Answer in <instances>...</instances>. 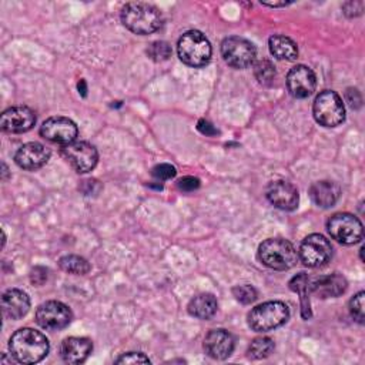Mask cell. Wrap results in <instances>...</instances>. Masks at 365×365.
Segmentation results:
<instances>
[{"mask_svg":"<svg viewBox=\"0 0 365 365\" xmlns=\"http://www.w3.org/2000/svg\"><path fill=\"white\" fill-rule=\"evenodd\" d=\"M177 187L184 192H191L200 187V180L197 177L187 175V177H182L178 180Z\"/></svg>","mask_w":365,"mask_h":365,"instance_id":"obj_33","label":"cell"},{"mask_svg":"<svg viewBox=\"0 0 365 365\" xmlns=\"http://www.w3.org/2000/svg\"><path fill=\"white\" fill-rule=\"evenodd\" d=\"M93 351V342L84 336H68L61 342L60 355L66 364H81Z\"/></svg>","mask_w":365,"mask_h":365,"instance_id":"obj_18","label":"cell"},{"mask_svg":"<svg viewBox=\"0 0 365 365\" xmlns=\"http://www.w3.org/2000/svg\"><path fill=\"white\" fill-rule=\"evenodd\" d=\"M254 76L259 84L271 86L277 76L275 66L268 58H262L254 64Z\"/></svg>","mask_w":365,"mask_h":365,"instance_id":"obj_27","label":"cell"},{"mask_svg":"<svg viewBox=\"0 0 365 365\" xmlns=\"http://www.w3.org/2000/svg\"><path fill=\"white\" fill-rule=\"evenodd\" d=\"M298 254L304 265L317 268L328 262L332 255V245L324 235L309 234L302 240Z\"/></svg>","mask_w":365,"mask_h":365,"instance_id":"obj_9","label":"cell"},{"mask_svg":"<svg viewBox=\"0 0 365 365\" xmlns=\"http://www.w3.org/2000/svg\"><path fill=\"white\" fill-rule=\"evenodd\" d=\"M73 319L71 309L60 301L43 302L36 311V322L48 331L66 328Z\"/></svg>","mask_w":365,"mask_h":365,"instance_id":"obj_11","label":"cell"},{"mask_svg":"<svg viewBox=\"0 0 365 365\" xmlns=\"http://www.w3.org/2000/svg\"><path fill=\"white\" fill-rule=\"evenodd\" d=\"M265 194L268 201L274 207L282 211H292L298 207V201H299L298 191L288 181H284V180L271 181L265 190Z\"/></svg>","mask_w":365,"mask_h":365,"instance_id":"obj_14","label":"cell"},{"mask_svg":"<svg viewBox=\"0 0 365 365\" xmlns=\"http://www.w3.org/2000/svg\"><path fill=\"white\" fill-rule=\"evenodd\" d=\"M288 307L281 301H267L248 314V327L257 332L272 331L288 321Z\"/></svg>","mask_w":365,"mask_h":365,"instance_id":"obj_5","label":"cell"},{"mask_svg":"<svg viewBox=\"0 0 365 365\" xmlns=\"http://www.w3.org/2000/svg\"><path fill=\"white\" fill-rule=\"evenodd\" d=\"M221 56L224 61L234 68H247L254 64L257 50L251 41L240 36H231L221 43Z\"/></svg>","mask_w":365,"mask_h":365,"instance_id":"obj_7","label":"cell"},{"mask_svg":"<svg viewBox=\"0 0 365 365\" xmlns=\"http://www.w3.org/2000/svg\"><path fill=\"white\" fill-rule=\"evenodd\" d=\"M60 153L77 173L91 171L98 160L96 147L87 141H73L61 145Z\"/></svg>","mask_w":365,"mask_h":365,"instance_id":"obj_10","label":"cell"},{"mask_svg":"<svg viewBox=\"0 0 365 365\" xmlns=\"http://www.w3.org/2000/svg\"><path fill=\"white\" fill-rule=\"evenodd\" d=\"M308 192L314 204H317L321 208H331L338 201L341 195V188L334 181L321 180L312 182Z\"/></svg>","mask_w":365,"mask_h":365,"instance_id":"obj_21","label":"cell"},{"mask_svg":"<svg viewBox=\"0 0 365 365\" xmlns=\"http://www.w3.org/2000/svg\"><path fill=\"white\" fill-rule=\"evenodd\" d=\"M204 351L212 359H225L234 351V336L225 329H211L204 338Z\"/></svg>","mask_w":365,"mask_h":365,"instance_id":"obj_17","label":"cell"},{"mask_svg":"<svg viewBox=\"0 0 365 365\" xmlns=\"http://www.w3.org/2000/svg\"><path fill=\"white\" fill-rule=\"evenodd\" d=\"M346 279L344 275L334 272L329 275L319 277L309 282V292L318 295L319 298H335L345 292L346 289Z\"/></svg>","mask_w":365,"mask_h":365,"instance_id":"obj_19","label":"cell"},{"mask_svg":"<svg viewBox=\"0 0 365 365\" xmlns=\"http://www.w3.org/2000/svg\"><path fill=\"white\" fill-rule=\"evenodd\" d=\"M50 150L41 143H26L14 154L16 164L23 170H37L41 168L50 158Z\"/></svg>","mask_w":365,"mask_h":365,"instance_id":"obj_16","label":"cell"},{"mask_svg":"<svg viewBox=\"0 0 365 365\" xmlns=\"http://www.w3.org/2000/svg\"><path fill=\"white\" fill-rule=\"evenodd\" d=\"M364 298H365V292L359 291L358 294H355L351 301H349V314L351 317L358 322V324H364L365 319V312H364Z\"/></svg>","mask_w":365,"mask_h":365,"instance_id":"obj_29","label":"cell"},{"mask_svg":"<svg viewBox=\"0 0 365 365\" xmlns=\"http://www.w3.org/2000/svg\"><path fill=\"white\" fill-rule=\"evenodd\" d=\"M121 21L130 31L144 36L151 34L161 27L163 14L150 3L131 1L121 9Z\"/></svg>","mask_w":365,"mask_h":365,"instance_id":"obj_2","label":"cell"},{"mask_svg":"<svg viewBox=\"0 0 365 365\" xmlns=\"http://www.w3.org/2000/svg\"><path fill=\"white\" fill-rule=\"evenodd\" d=\"M261 4L264 6H269V7H281V6H287V4H291V1H281V3H268V1H261Z\"/></svg>","mask_w":365,"mask_h":365,"instance_id":"obj_38","label":"cell"},{"mask_svg":"<svg viewBox=\"0 0 365 365\" xmlns=\"http://www.w3.org/2000/svg\"><path fill=\"white\" fill-rule=\"evenodd\" d=\"M258 258L271 269L285 271L297 264L298 251L284 238H268L259 244Z\"/></svg>","mask_w":365,"mask_h":365,"instance_id":"obj_3","label":"cell"},{"mask_svg":"<svg viewBox=\"0 0 365 365\" xmlns=\"http://www.w3.org/2000/svg\"><path fill=\"white\" fill-rule=\"evenodd\" d=\"M147 54L154 61H165L171 57V46L163 40L153 41L147 48Z\"/></svg>","mask_w":365,"mask_h":365,"instance_id":"obj_28","label":"cell"},{"mask_svg":"<svg viewBox=\"0 0 365 365\" xmlns=\"http://www.w3.org/2000/svg\"><path fill=\"white\" fill-rule=\"evenodd\" d=\"M180 60L190 67H202L211 58V44L198 30L185 31L177 43Z\"/></svg>","mask_w":365,"mask_h":365,"instance_id":"obj_4","label":"cell"},{"mask_svg":"<svg viewBox=\"0 0 365 365\" xmlns=\"http://www.w3.org/2000/svg\"><path fill=\"white\" fill-rule=\"evenodd\" d=\"M345 98H346V103L352 108H359L361 104H362V97H361V94H359V91L356 88H346Z\"/></svg>","mask_w":365,"mask_h":365,"instance_id":"obj_36","label":"cell"},{"mask_svg":"<svg viewBox=\"0 0 365 365\" xmlns=\"http://www.w3.org/2000/svg\"><path fill=\"white\" fill-rule=\"evenodd\" d=\"M151 174L154 178L157 180H170L173 177H175L177 171H175V167L171 165V164H167V163H163V164H157L153 170H151Z\"/></svg>","mask_w":365,"mask_h":365,"instance_id":"obj_31","label":"cell"},{"mask_svg":"<svg viewBox=\"0 0 365 365\" xmlns=\"http://www.w3.org/2000/svg\"><path fill=\"white\" fill-rule=\"evenodd\" d=\"M312 114L315 121L324 127L339 125L345 120L342 98L334 90L321 91L314 100Z\"/></svg>","mask_w":365,"mask_h":365,"instance_id":"obj_6","label":"cell"},{"mask_svg":"<svg viewBox=\"0 0 365 365\" xmlns=\"http://www.w3.org/2000/svg\"><path fill=\"white\" fill-rule=\"evenodd\" d=\"M232 295L241 304H251L257 299V289L252 285H237L232 288Z\"/></svg>","mask_w":365,"mask_h":365,"instance_id":"obj_30","label":"cell"},{"mask_svg":"<svg viewBox=\"0 0 365 365\" xmlns=\"http://www.w3.org/2000/svg\"><path fill=\"white\" fill-rule=\"evenodd\" d=\"M315 86H317V77L309 67L304 64H298L288 71L287 88L292 97L307 98L314 93Z\"/></svg>","mask_w":365,"mask_h":365,"instance_id":"obj_13","label":"cell"},{"mask_svg":"<svg viewBox=\"0 0 365 365\" xmlns=\"http://www.w3.org/2000/svg\"><path fill=\"white\" fill-rule=\"evenodd\" d=\"M275 344L268 336H258L252 339L248 346V356L252 359H264L272 354Z\"/></svg>","mask_w":365,"mask_h":365,"instance_id":"obj_26","label":"cell"},{"mask_svg":"<svg viewBox=\"0 0 365 365\" xmlns=\"http://www.w3.org/2000/svg\"><path fill=\"white\" fill-rule=\"evenodd\" d=\"M30 309L29 295L17 288L7 289L1 297V311L10 319L23 318Z\"/></svg>","mask_w":365,"mask_h":365,"instance_id":"obj_20","label":"cell"},{"mask_svg":"<svg viewBox=\"0 0 365 365\" xmlns=\"http://www.w3.org/2000/svg\"><path fill=\"white\" fill-rule=\"evenodd\" d=\"M327 230L334 240L345 245L359 242L364 235L362 222L349 212L334 214L327 222Z\"/></svg>","mask_w":365,"mask_h":365,"instance_id":"obj_8","label":"cell"},{"mask_svg":"<svg viewBox=\"0 0 365 365\" xmlns=\"http://www.w3.org/2000/svg\"><path fill=\"white\" fill-rule=\"evenodd\" d=\"M9 349L17 362L36 364L48 354V341L40 331L33 328H20L11 335Z\"/></svg>","mask_w":365,"mask_h":365,"instance_id":"obj_1","label":"cell"},{"mask_svg":"<svg viewBox=\"0 0 365 365\" xmlns=\"http://www.w3.org/2000/svg\"><path fill=\"white\" fill-rule=\"evenodd\" d=\"M36 123V114L26 106L10 107L1 114L0 127L6 133H26Z\"/></svg>","mask_w":365,"mask_h":365,"instance_id":"obj_15","label":"cell"},{"mask_svg":"<svg viewBox=\"0 0 365 365\" xmlns=\"http://www.w3.org/2000/svg\"><path fill=\"white\" fill-rule=\"evenodd\" d=\"M197 130H198L201 134H204V135H215V134H218V130H217L210 121H207V120H204V118H201V120L198 121Z\"/></svg>","mask_w":365,"mask_h":365,"instance_id":"obj_37","label":"cell"},{"mask_svg":"<svg viewBox=\"0 0 365 365\" xmlns=\"http://www.w3.org/2000/svg\"><path fill=\"white\" fill-rule=\"evenodd\" d=\"M268 47L275 58L292 61L298 57V47L295 41L284 34H274L272 37H269Z\"/></svg>","mask_w":365,"mask_h":365,"instance_id":"obj_23","label":"cell"},{"mask_svg":"<svg viewBox=\"0 0 365 365\" xmlns=\"http://www.w3.org/2000/svg\"><path fill=\"white\" fill-rule=\"evenodd\" d=\"M289 288L292 291H295L299 295L301 299V315L304 319H309L311 318V305H309V278L305 272H299L295 277L291 278V281L288 282Z\"/></svg>","mask_w":365,"mask_h":365,"instance_id":"obj_24","label":"cell"},{"mask_svg":"<svg viewBox=\"0 0 365 365\" xmlns=\"http://www.w3.org/2000/svg\"><path fill=\"white\" fill-rule=\"evenodd\" d=\"M217 299L212 294L204 292V294H198L194 298H191V301L188 302V312L190 315L198 318V319H210L214 317V314L217 312Z\"/></svg>","mask_w":365,"mask_h":365,"instance_id":"obj_22","label":"cell"},{"mask_svg":"<svg viewBox=\"0 0 365 365\" xmlns=\"http://www.w3.org/2000/svg\"><path fill=\"white\" fill-rule=\"evenodd\" d=\"M58 267L68 274L73 275H86L90 269L91 265L88 264V261L80 255H74V254H68L64 255L58 259Z\"/></svg>","mask_w":365,"mask_h":365,"instance_id":"obj_25","label":"cell"},{"mask_svg":"<svg viewBox=\"0 0 365 365\" xmlns=\"http://www.w3.org/2000/svg\"><path fill=\"white\" fill-rule=\"evenodd\" d=\"M47 279V269L44 267H34L30 272V281L34 285H43Z\"/></svg>","mask_w":365,"mask_h":365,"instance_id":"obj_35","label":"cell"},{"mask_svg":"<svg viewBox=\"0 0 365 365\" xmlns=\"http://www.w3.org/2000/svg\"><path fill=\"white\" fill-rule=\"evenodd\" d=\"M115 364H150V359L141 352H125L115 359Z\"/></svg>","mask_w":365,"mask_h":365,"instance_id":"obj_32","label":"cell"},{"mask_svg":"<svg viewBox=\"0 0 365 365\" xmlns=\"http://www.w3.org/2000/svg\"><path fill=\"white\" fill-rule=\"evenodd\" d=\"M342 10H344V14H346L348 17H355V16L362 14L364 3L362 1H346L342 4Z\"/></svg>","mask_w":365,"mask_h":365,"instance_id":"obj_34","label":"cell"},{"mask_svg":"<svg viewBox=\"0 0 365 365\" xmlns=\"http://www.w3.org/2000/svg\"><path fill=\"white\" fill-rule=\"evenodd\" d=\"M77 125L73 120L61 115L50 117L47 118L41 127H40V134L48 141L58 143L61 145L73 143L77 137Z\"/></svg>","mask_w":365,"mask_h":365,"instance_id":"obj_12","label":"cell"},{"mask_svg":"<svg viewBox=\"0 0 365 365\" xmlns=\"http://www.w3.org/2000/svg\"><path fill=\"white\" fill-rule=\"evenodd\" d=\"M78 90H81V94L83 96H86V81L84 80H80V83H78Z\"/></svg>","mask_w":365,"mask_h":365,"instance_id":"obj_39","label":"cell"}]
</instances>
